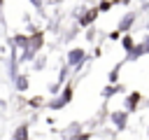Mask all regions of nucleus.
Wrapping results in <instances>:
<instances>
[{
  "mask_svg": "<svg viewBox=\"0 0 149 140\" xmlns=\"http://www.w3.org/2000/svg\"><path fill=\"white\" fill-rule=\"evenodd\" d=\"M98 14H100V12H98V7H86V9H84V14L77 19V23H79L81 28H88V26H93V21L98 19Z\"/></svg>",
  "mask_w": 149,
  "mask_h": 140,
  "instance_id": "obj_5",
  "label": "nucleus"
},
{
  "mask_svg": "<svg viewBox=\"0 0 149 140\" xmlns=\"http://www.w3.org/2000/svg\"><path fill=\"white\" fill-rule=\"evenodd\" d=\"M79 133H81V124H79V121H72V124L63 131V138H65V140H74Z\"/></svg>",
  "mask_w": 149,
  "mask_h": 140,
  "instance_id": "obj_7",
  "label": "nucleus"
},
{
  "mask_svg": "<svg viewBox=\"0 0 149 140\" xmlns=\"http://www.w3.org/2000/svg\"><path fill=\"white\" fill-rule=\"evenodd\" d=\"M147 135H149V131H147Z\"/></svg>",
  "mask_w": 149,
  "mask_h": 140,
  "instance_id": "obj_16",
  "label": "nucleus"
},
{
  "mask_svg": "<svg viewBox=\"0 0 149 140\" xmlns=\"http://www.w3.org/2000/svg\"><path fill=\"white\" fill-rule=\"evenodd\" d=\"M30 2H33V5H35V7H37V9H40V7H42V0H30Z\"/></svg>",
  "mask_w": 149,
  "mask_h": 140,
  "instance_id": "obj_14",
  "label": "nucleus"
},
{
  "mask_svg": "<svg viewBox=\"0 0 149 140\" xmlns=\"http://www.w3.org/2000/svg\"><path fill=\"white\" fill-rule=\"evenodd\" d=\"M86 58H88V54H86L84 47H72V49L65 54V63H68V68H77V70L86 63Z\"/></svg>",
  "mask_w": 149,
  "mask_h": 140,
  "instance_id": "obj_1",
  "label": "nucleus"
},
{
  "mask_svg": "<svg viewBox=\"0 0 149 140\" xmlns=\"http://www.w3.org/2000/svg\"><path fill=\"white\" fill-rule=\"evenodd\" d=\"M140 44H142V49H144V54H149V33L140 40Z\"/></svg>",
  "mask_w": 149,
  "mask_h": 140,
  "instance_id": "obj_12",
  "label": "nucleus"
},
{
  "mask_svg": "<svg viewBox=\"0 0 149 140\" xmlns=\"http://www.w3.org/2000/svg\"><path fill=\"white\" fill-rule=\"evenodd\" d=\"M135 44H137V40H135L130 33H128V35H121V47H123L126 54H130V51L135 49Z\"/></svg>",
  "mask_w": 149,
  "mask_h": 140,
  "instance_id": "obj_8",
  "label": "nucleus"
},
{
  "mask_svg": "<svg viewBox=\"0 0 149 140\" xmlns=\"http://www.w3.org/2000/svg\"><path fill=\"white\" fill-rule=\"evenodd\" d=\"M119 93H126V86L123 84H107L105 89H102V98L107 100V98H114V96H119Z\"/></svg>",
  "mask_w": 149,
  "mask_h": 140,
  "instance_id": "obj_6",
  "label": "nucleus"
},
{
  "mask_svg": "<svg viewBox=\"0 0 149 140\" xmlns=\"http://www.w3.org/2000/svg\"><path fill=\"white\" fill-rule=\"evenodd\" d=\"M114 5H116L114 0H100V2H98V12H102V14H105V12H109Z\"/></svg>",
  "mask_w": 149,
  "mask_h": 140,
  "instance_id": "obj_10",
  "label": "nucleus"
},
{
  "mask_svg": "<svg viewBox=\"0 0 149 140\" xmlns=\"http://www.w3.org/2000/svg\"><path fill=\"white\" fill-rule=\"evenodd\" d=\"M144 28H147V30H149V21H147V26H144Z\"/></svg>",
  "mask_w": 149,
  "mask_h": 140,
  "instance_id": "obj_15",
  "label": "nucleus"
},
{
  "mask_svg": "<svg viewBox=\"0 0 149 140\" xmlns=\"http://www.w3.org/2000/svg\"><path fill=\"white\" fill-rule=\"evenodd\" d=\"M109 121L116 131H126L128 128V121H130V112H126L123 107L121 110H112L109 112Z\"/></svg>",
  "mask_w": 149,
  "mask_h": 140,
  "instance_id": "obj_3",
  "label": "nucleus"
},
{
  "mask_svg": "<svg viewBox=\"0 0 149 140\" xmlns=\"http://www.w3.org/2000/svg\"><path fill=\"white\" fill-rule=\"evenodd\" d=\"M137 16H140V12H137V9H128V12H126V14L119 19V23H116V30H119L121 35H128V33L133 30V26H135Z\"/></svg>",
  "mask_w": 149,
  "mask_h": 140,
  "instance_id": "obj_2",
  "label": "nucleus"
},
{
  "mask_svg": "<svg viewBox=\"0 0 149 140\" xmlns=\"http://www.w3.org/2000/svg\"><path fill=\"white\" fill-rule=\"evenodd\" d=\"M119 37H121L119 30H112V33H109V40H119Z\"/></svg>",
  "mask_w": 149,
  "mask_h": 140,
  "instance_id": "obj_13",
  "label": "nucleus"
},
{
  "mask_svg": "<svg viewBox=\"0 0 149 140\" xmlns=\"http://www.w3.org/2000/svg\"><path fill=\"white\" fill-rule=\"evenodd\" d=\"M142 103H144V98H142V93H140V91H128V93L123 96V110H126V112H130V114H133V112H137Z\"/></svg>",
  "mask_w": 149,
  "mask_h": 140,
  "instance_id": "obj_4",
  "label": "nucleus"
},
{
  "mask_svg": "<svg viewBox=\"0 0 149 140\" xmlns=\"http://www.w3.org/2000/svg\"><path fill=\"white\" fill-rule=\"evenodd\" d=\"M123 63H126V61H119V63H114V68H112V70H109V75H107V82H109V84H119V72H121Z\"/></svg>",
  "mask_w": 149,
  "mask_h": 140,
  "instance_id": "obj_9",
  "label": "nucleus"
},
{
  "mask_svg": "<svg viewBox=\"0 0 149 140\" xmlns=\"http://www.w3.org/2000/svg\"><path fill=\"white\" fill-rule=\"evenodd\" d=\"M16 86L23 91V89H28V77L26 75H19V79H16Z\"/></svg>",
  "mask_w": 149,
  "mask_h": 140,
  "instance_id": "obj_11",
  "label": "nucleus"
}]
</instances>
